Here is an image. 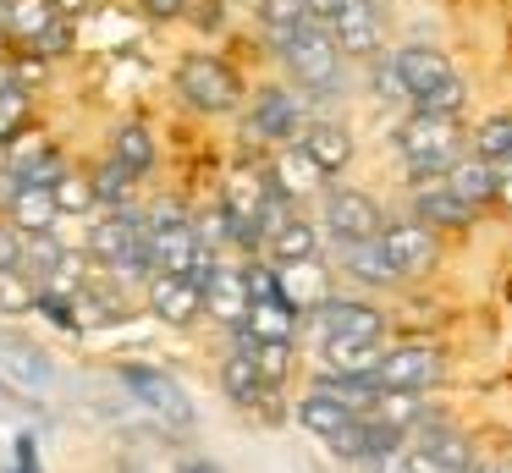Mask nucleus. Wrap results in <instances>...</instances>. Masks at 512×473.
I'll list each match as a JSON object with an SVG mask.
<instances>
[{"mask_svg": "<svg viewBox=\"0 0 512 473\" xmlns=\"http://www.w3.org/2000/svg\"><path fill=\"white\" fill-rule=\"evenodd\" d=\"M116 380H122L127 396H133L138 407H149V413H155L166 429H188L193 424L188 391H182L166 369H155V363H122V369H116Z\"/></svg>", "mask_w": 512, "mask_h": 473, "instance_id": "f257e3e1", "label": "nucleus"}, {"mask_svg": "<svg viewBox=\"0 0 512 473\" xmlns=\"http://www.w3.org/2000/svg\"><path fill=\"white\" fill-rule=\"evenodd\" d=\"M397 149L408 154V165H413V171H424V176L452 171V165H457V127H452V116H424V110H413V116L397 127Z\"/></svg>", "mask_w": 512, "mask_h": 473, "instance_id": "f03ea898", "label": "nucleus"}, {"mask_svg": "<svg viewBox=\"0 0 512 473\" xmlns=\"http://www.w3.org/2000/svg\"><path fill=\"white\" fill-rule=\"evenodd\" d=\"M281 55H287L292 77L309 83V88H336V77H342V50H336L331 22H303V28L281 44Z\"/></svg>", "mask_w": 512, "mask_h": 473, "instance_id": "7ed1b4c3", "label": "nucleus"}, {"mask_svg": "<svg viewBox=\"0 0 512 473\" xmlns=\"http://www.w3.org/2000/svg\"><path fill=\"white\" fill-rule=\"evenodd\" d=\"M89 253H94V259H105V264H116V270H133V275L155 270V264H149V237H144V220H138L133 209L94 220V226H89Z\"/></svg>", "mask_w": 512, "mask_h": 473, "instance_id": "20e7f679", "label": "nucleus"}, {"mask_svg": "<svg viewBox=\"0 0 512 473\" xmlns=\"http://www.w3.org/2000/svg\"><path fill=\"white\" fill-rule=\"evenodd\" d=\"M177 88L199 110H232L237 105V72L226 61H215V55H188L177 66Z\"/></svg>", "mask_w": 512, "mask_h": 473, "instance_id": "39448f33", "label": "nucleus"}, {"mask_svg": "<svg viewBox=\"0 0 512 473\" xmlns=\"http://www.w3.org/2000/svg\"><path fill=\"white\" fill-rule=\"evenodd\" d=\"M435 380H441V352L424 347V341H408V347L386 352L375 369L380 391H402V396H424Z\"/></svg>", "mask_w": 512, "mask_h": 473, "instance_id": "423d86ee", "label": "nucleus"}, {"mask_svg": "<svg viewBox=\"0 0 512 473\" xmlns=\"http://www.w3.org/2000/svg\"><path fill=\"white\" fill-rule=\"evenodd\" d=\"M0 380L23 396H45V385L56 380L50 352L34 347V341H23V336H0Z\"/></svg>", "mask_w": 512, "mask_h": 473, "instance_id": "0eeeda50", "label": "nucleus"}, {"mask_svg": "<svg viewBox=\"0 0 512 473\" xmlns=\"http://www.w3.org/2000/svg\"><path fill=\"white\" fill-rule=\"evenodd\" d=\"M325 226L336 242H380V204L369 193L342 187V193L325 198Z\"/></svg>", "mask_w": 512, "mask_h": 473, "instance_id": "6e6552de", "label": "nucleus"}, {"mask_svg": "<svg viewBox=\"0 0 512 473\" xmlns=\"http://www.w3.org/2000/svg\"><path fill=\"white\" fill-rule=\"evenodd\" d=\"M380 248H386L391 275H419L435 264V231L424 220H402V226L380 231Z\"/></svg>", "mask_w": 512, "mask_h": 473, "instance_id": "1a4fd4ad", "label": "nucleus"}, {"mask_svg": "<svg viewBox=\"0 0 512 473\" xmlns=\"http://www.w3.org/2000/svg\"><path fill=\"white\" fill-rule=\"evenodd\" d=\"M391 66H397L402 94H408V99H424L430 88H441L446 77H457L452 61H446L441 50H430V44H408V50H397V55H391Z\"/></svg>", "mask_w": 512, "mask_h": 473, "instance_id": "9d476101", "label": "nucleus"}, {"mask_svg": "<svg viewBox=\"0 0 512 473\" xmlns=\"http://www.w3.org/2000/svg\"><path fill=\"white\" fill-rule=\"evenodd\" d=\"M314 325H320V336L325 341H380V314L375 308H364V303H320L314 308Z\"/></svg>", "mask_w": 512, "mask_h": 473, "instance_id": "9b49d317", "label": "nucleus"}, {"mask_svg": "<svg viewBox=\"0 0 512 473\" xmlns=\"http://www.w3.org/2000/svg\"><path fill=\"white\" fill-rule=\"evenodd\" d=\"M204 308H210L221 325H243L254 297H248V275L232 270V264H215V275L204 281Z\"/></svg>", "mask_w": 512, "mask_h": 473, "instance_id": "f8f14e48", "label": "nucleus"}, {"mask_svg": "<svg viewBox=\"0 0 512 473\" xmlns=\"http://www.w3.org/2000/svg\"><path fill=\"white\" fill-rule=\"evenodd\" d=\"M149 308H155V319H166V325H188V319L204 308V286L188 281V275H155Z\"/></svg>", "mask_w": 512, "mask_h": 473, "instance_id": "ddd939ff", "label": "nucleus"}, {"mask_svg": "<svg viewBox=\"0 0 512 473\" xmlns=\"http://www.w3.org/2000/svg\"><path fill=\"white\" fill-rule=\"evenodd\" d=\"M331 33H336V50H342V55H375V44H380L375 0H347L342 17L331 22Z\"/></svg>", "mask_w": 512, "mask_h": 473, "instance_id": "4468645a", "label": "nucleus"}, {"mask_svg": "<svg viewBox=\"0 0 512 473\" xmlns=\"http://www.w3.org/2000/svg\"><path fill=\"white\" fill-rule=\"evenodd\" d=\"M298 127H303V116H298V99H292L287 88H265V94L254 99V132L259 138L287 143Z\"/></svg>", "mask_w": 512, "mask_h": 473, "instance_id": "2eb2a0df", "label": "nucleus"}, {"mask_svg": "<svg viewBox=\"0 0 512 473\" xmlns=\"http://www.w3.org/2000/svg\"><path fill=\"white\" fill-rule=\"evenodd\" d=\"M56 220H61L56 187H17V193H12V226H17V231H28V237H45Z\"/></svg>", "mask_w": 512, "mask_h": 473, "instance_id": "dca6fc26", "label": "nucleus"}, {"mask_svg": "<svg viewBox=\"0 0 512 473\" xmlns=\"http://www.w3.org/2000/svg\"><path fill=\"white\" fill-rule=\"evenodd\" d=\"M292 330H298V308H292V303H254V308H248V319L237 325V336L292 347Z\"/></svg>", "mask_w": 512, "mask_h": 473, "instance_id": "f3484780", "label": "nucleus"}, {"mask_svg": "<svg viewBox=\"0 0 512 473\" xmlns=\"http://www.w3.org/2000/svg\"><path fill=\"white\" fill-rule=\"evenodd\" d=\"M314 396H331V402H342L347 413H375L380 402V385L375 374H325V380H314Z\"/></svg>", "mask_w": 512, "mask_h": 473, "instance_id": "a211bd4d", "label": "nucleus"}, {"mask_svg": "<svg viewBox=\"0 0 512 473\" xmlns=\"http://www.w3.org/2000/svg\"><path fill=\"white\" fill-rule=\"evenodd\" d=\"M320 182H325V171L309 160V154H303V143H298V149H287V154H281V160H276V171H270V187H276L281 198L320 193Z\"/></svg>", "mask_w": 512, "mask_h": 473, "instance_id": "6ab92c4d", "label": "nucleus"}, {"mask_svg": "<svg viewBox=\"0 0 512 473\" xmlns=\"http://www.w3.org/2000/svg\"><path fill=\"white\" fill-rule=\"evenodd\" d=\"M303 154H309L320 171H342V165L353 160V138H347V127H336V121H314V127L303 132Z\"/></svg>", "mask_w": 512, "mask_h": 473, "instance_id": "aec40b11", "label": "nucleus"}, {"mask_svg": "<svg viewBox=\"0 0 512 473\" xmlns=\"http://www.w3.org/2000/svg\"><path fill=\"white\" fill-rule=\"evenodd\" d=\"M298 424L309 429V435H320V440H336V435H347V429L358 424V413H347L342 402H331V396H303L298 402Z\"/></svg>", "mask_w": 512, "mask_h": 473, "instance_id": "412c9836", "label": "nucleus"}, {"mask_svg": "<svg viewBox=\"0 0 512 473\" xmlns=\"http://www.w3.org/2000/svg\"><path fill=\"white\" fill-rule=\"evenodd\" d=\"M380 341H325V369L331 374H375L380 369Z\"/></svg>", "mask_w": 512, "mask_h": 473, "instance_id": "4be33fe9", "label": "nucleus"}, {"mask_svg": "<svg viewBox=\"0 0 512 473\" xmlns=\"http://www.w3.org/2000/svg\"><path fill=\"white\" fill-rule=\"evenodd\" d=\"M446 193H457L463 204H485V198H496V176H490L485 160H457L452 171H446Z\"/></svg>", "mask_w": 512, "mask_h": 473, "instance_id": "5701e85b", "label": "nucleus"}, {"mask_svg": "<svg viewBox=\"0 0 512 473\" xmlns=\"http://www.w3.org/2000/svg\"><path fill=\"white\" fill-rule=\"evenodd\" d=\"M221 391L232 396V402H259L265 396V374H259V363L248 358V352H232V358L221 363Z\"/></svg>", "mask_w": 512, "mask_h": 473, "instance_id": "b1692460", "label": "nucleus"}, {"mask_svg": "<svg viewBox=\"0 0 512 473\" xmlns=\"http://www.w3.org/2000/svg\"><path fill=\"white\" fill-rule=\"evenodd\" d=\"M314 248H320V237H314L309 220H287V226L270 237V253H276V270H287V264H314Z\"/></svg>", "mask_w": 512, "mask_h": 473, "instance_id": "393cba45", "label": "nucleus"}, {"mask_svg": "<svg viewBox=\"0 0 512 473\" xmlns=\"http://www.w3.org/2000/svg\"><path fill=\"white\" fill-rule=\"evenodd\" d=\"M116 165H122L127 176H144L149 165H155V138H149L144 127H138V121H122V127H116Z\"/></svg>", "mask_w": 512, "mask_h": 473, "instance_id": "a878e982", "label": "nucleus"}, {"mask_svg": "<svg viewBox=\"0 0 512 473\" xmlns=\"http://www.w3.org/2000/svg\"><path fill=\"white\" fill-rule=\"evenodd\" d=\"M50 22H56V6H50V0H6V33H17V39L39 44Z\"/></svg>", "mask_w": 512, "mask_h": 473, "instance_id": "bb28decb", "label": "nucleus"}, {"mask_svg": "<svg viewBox=\"0 0 512 473\" xmlns=\"http://www.w3.org/2000/svg\"><path fill=\"white\" fill-rule=\"evenodd\" d=\"M413 215H419L424 226H463V220L474 215V204H463V198L446 193V187H430V193L413 198Z\"/></svg>", "mask_w": 512, "mask_h": 473, "instance_id": "cd10ccee", "label": "nucleus"}, {"mask_svg": "<svg viewBox=\"0 0 512 473\" xmlns=\"http://www.w3.org/2000/svg\"><path fill=\"white\" fill-rule=\"evenodd\" d=\"M342 270L358 275V281H397L380 242H342Z\"/></svg>", "mask_w": 512, "mask_h": 473, "instance_id": "c85d7f7f", "label": "nucleus"}, {"mask_svg": "<svg viewBox=\"0 0 512 473\" xmlns=\"http://www.w3.org/2000/svg\"><path fill=\"white\" fill-rule=\"evenodd\" d=\"M281 292H287L292 308L331 303V297H325V281H320V259H314V264H287V270H281Z\"/></svg>", "mask_w": 512, "mask_h": 473, "instance_id": "c756f323", "label": "nucleus"}, {"mask_svg": "<svg viewBox=\"0 0 512 473\" xmlns=\"http://www.w3.org/2000/svg\"><path fill=\"white\" fill-rule=\"evenodd\" d=\"M259 17H265L270 39L287 44L292 33H298L303 22H309V11H303V0H259Z\"/></svg>", "mask_w": 512, "mask_h": 473, "instance_id": "7c9ffc66", "label": "nucleus"}, {"mask_svg": "<svg viewBox=\"0 0 512 473\" xmlns=\"http://www.w3.org/2000/svg\"><path fill=\"white\" fill-rule=\"evenodd\" d=\"M133 182H138V176H127L122 165L111 160V165H100V176H94L89 187H94V198H100V204H111L116 215H122V209H127V193H133Z\"/></svg>", "mask_w": 512, "mask_h": 473, "instance_id": "2f4dec72", "label": "nucleus"}, {"mask_svg": "<svg viewBox=\"0 0 512 473\" xmlns=\"http://www.w3.org/2000/svg\"><path fill=\"white\" fill-rule=\"evenodd\" d=\"M237 352H248V358L259 363L265 385H276L281 374H287V363H292V352H287V347H276V341H248V336H237Z\"/></svg>", "mask_w": 512, "mask_h": 473, "instance_id": "473e14b6", "label": "nucleus"}, {"mask_svg": "<svg viewBox=\"0 0 512 473\" xmlns=\"http://www.w3.org/2000/svg\"><path fill=\"white\" fill-rule=\"evenodd\" d=\"M463 99H468L463 77H446L441 88H430L424 99H413V110H424V116H457V110H463Z\"/></svg>", "mask_w": 512, "mask_h": 473, "instance_id": "72a5a7b5", "label": "nucleus"}, {"mask_svg": "<svg viewBox=\"0 0 512 473\" xmlns=\"http://www.w3.org/2000/svg\"><path fill=\"white\" fill-rule=\"evenodd\" d=\"M479 154H485V165L496 160H512V116H490L485 127H479Z\"/></svg>", "mask_w": 512, "mask_h": 473, "instance_id": "f704fd0d", "label": "nucleus"}, {"mask_svg": "<svg viewBox=\"0 0 512 473\" xmlns=\"http://www.w3.org/2000/svg\"><path fill=\"white\" fill-rule=\"evenodd\" d=\"M34 303H39V292L23 270H0V314H23Z\"/></svg>", "mask_w": 512, "mask_h": 473, "instance_id": "c9c22d12", "label": "nucleus"}, {"mask_svg": "<svg viewBox=\"0 0 512 473\" xmlns=\"http://www.w3.org/2000/svg\"><path fill=\"white\" fill-rule=\"evenodd\" d=\"M248 297L254 303H287V292H281V270H270V264H248Z\"/></svg>", "mask_w": 512, "mask_h": 473, "instance_id": "e433bc0d", "label": "nucleus"}, {"mask_svg": "<svg viewBox=\"0 0 512 473\" xmlns=\"http://www.w3.org/2000/svg\"><path fill=\"white\" fill-rule=\"evenodd\" d=\"M23 121H28V99L17 94V88H12V94H0V138H12Z\"/></svg>", "mask_w": 512, "mask_h": 473, "instance_id": "4c0bfd02", "label": "nucleus"}, {"mask_svg": "<svg viewBox=\"0 0 512 473\" xmlns=\"http://www.w3.org/2000/svg\"><path fill=\"white\" fill-rule=\"evenodd\" d=\"M408 473H468V468H457V462H446V457H435V451L413 446L408 451Z\"/></svg>", "mask_w": 512, "mask_h": 473, "instance_id": "58836bf2", "label": "nucleus"}, {"mask_svg": "<svg viewBox=\"0 0 512 473\" xmlns=\"http://www.w3.org/2000/svg\"><path fill=\"white\" fill-rule=\"evenodd\" d=\"M490 176H496V204L512 209V160H496V165H490Z\"/></svg>", "mask_w": 512, "mask_h": 473, "instance_id": "ea45409f", "label": "nucleus"}, {"mask_svg": "<svg viewBox=\"0 0 512 473\" xmlns=\"http://www.w3.org/2000/svg\"><path fill=\"white\" fill-rule=\"evenodd\" d=\"M347 0H303V11H309V22H336L342 17Z\"/></svg>", "mask_w": 512, "mask_h": 473, "instance_id": "a19ab883", "label": "nucleus"}, {"mask_svg": "<svg viewBox=\"0 0 512 473\" xmlns=\"http://www.w3.org/2000/svg\"><path fill=\"white\" fill-rule=\"evenodd\" d=\"M17 259H23V242H17V231H0V270H17Z\"/></svg>", "mask_w": 512, "mask_h": 473, "instance_id": "79ce46f5", "label": "nucleus"}, {"mask_svg": "<svg viewBox=\"0 0 512 473\" xmlns=\"http://www.w3.org/2000/svg\"><path fill=\"white\" fill-rule=\"evenodd\" d=\"M375 83H380V94H386V99H408V94H402V77H397V66H380V77H375Z\"/></svg>", "mask_w": 512, "mask_h": 473, "instance_id": "37998d69", "label": "nucleus"}, {"mask_svg": "<svg viewBox=\"0 0 512 473\" xmlns=\"http://www.w3.org/2000/svg\"><path fill=\"white\" fill-rule=\"evenodd\" d=\"M39 50H67V22H50V28H45V39H39Z\"/></svg>", "mask_w": 512, "mask_h": 473, "instance_id": "c03bdc74", "label": "nucleus"}, {"mask_svg": "<svg viewBox=\"0 0 512 473\" xmlns=\"http://www.w3.org/2000/svg\"><path fill=\"white\" fill-rule=\"evenodd\" d=\"M144 11H149V17H177L182 0H144Z\"/></svg>", "mask_w": 512, "mask_h": 473, "instance_id": "a18cd8bd", "label": "nucleus"}, {"mask_svg": "<svg viewBox=\"0 0 512 473\" xmlns=\"http://www.w3.org/2000/svg\"><path fill=\"white\" fill-rule=\"evenodd\" d=\"M177 473H226V468H215V462H199V457H193V462H182Z\"/></svg>", "mask_w": 512, "mask_h": 473, "instance_id": "49530a36", "label": "nucleus"}, {"mask_svg": "<svg viewBox=\"0 0 512 473\" xmlns=\"http://www.w3.org/2000/svg\"><path fill=\"white\" fill-rule=\"evenodd\" d=\"M50 6H56V17H61V11L72 17V11H83V0H50Z\"/></svg>", "mask_w": 512, "mask_h": 473, "instance_id": "de8ad7c7", "label": "nucleus"}, {"mask_svg": "<svg viewBox=\"0 0 512 473\" xmlns=\"http://www.w3.org/2000/svg\"><path fill=\"white\" fill-rule=\"evenodd\" d=\"M6 473H28V468H6Z\"/></svg>", "mask_w": 512, "mask_h": 473, "instance_id": "09e8293b", "label": "nucleus"}, {"mask_svg": "<svg viewBox=\"0 0 512 473\" xmlns=\"http://www.w3.org/2000/svg\"><path fill=\"white\" fill-rule=\"evenodd\" d=\"M0 39H6V22H0Z\"/></svg>", "mask_w": 512, "mask_h": 473, "instance_id": "8fccbe9b", "label": "nucleus"}]
</instances>
